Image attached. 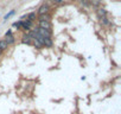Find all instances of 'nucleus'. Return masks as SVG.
Instances as JSON below:
<instances>
[{
  "mask_svg": "<svg viewBox=\"0 0 121 114\" xmlns=\"http://www.w3.org/2000/svg\"><path fill=\"white\" fill-rule=\"evenodd\" d=\"M35 32L38 33L39 36H42L43 38H51V32L48 31V30H44V29H39V27H38V30L35 31Z\"/></svg>",
  "mask_w": 121,
  "mask_h": 114,
  "instance_id": "f257e3e1",
  "label": "nucleus"
},
{
  "mask_svg": "<svg viewBox=\"0 0 121 114\" xmlns=\"http://www.w3.org/2000/svg\"><path fill=\"white\" fill-rule=\"evenodd\" d=\"M38 26H39V29H44L48 31L51 30V24H50V22H46V20H39Z\"/></svg>",
  "mask_w": 121,
  "mask_h": 114,
  "instance_id": "f03ea898",
  "label": "nucleus"
},
{
  "mask_svg": "<svg viewBox=\"0 0 121 114\" xmlns=\"http://www.w3.org/2000/svg\"><path fill=\"white\" fill-rule=\"evenodd\" d=\"M49 11H50V7H49L48 5H42V6L39 7V10H38V14H39V16L48 14V13H49Z\"/></svg>",
  "mask_w": 121,
  "mask_h": 114,
  "instance_id": "7ed1b4c3",
  "label": "nucleus"
},
{
  "mask_svg": "<svg viewBox=\"0 0 121 114\" xmlns=\"http://www.w3.org/2000/svg\"><path fill=\"white\" fill-rule=\"evenodd\" d=\"M31 26H32V22H30V20H27V19H26V22H22V27H23V30L29 31V30L31 29Z\"/></svg>",
  "mask_w": 121,
  "mask_h": 114,
  "instance_id": "20e7f679",
  "label": "nucleus"
},
{
  "mask_svg": "<svg viewBox=\"0 0 121 114\" xmlns=\"http://www.w3.org/2000/svg\"><path fill=\"white\" fill-rule=\"evenodd\" d=\"M22 42H23L24 44H29V45H30V44H32V38H31L29 35H24Z\"/></svg>",
  "mask_w": 121,
  "mask_h": 114,
  "instance_id": "39448f33",
  "label": "nucleus"
},
{
  "mask_svg": "<svg viewBox=\"0 0 121 114\" xmlns=\"http://www.w3.org/2000/svg\"><path fill=\"white\" fill-rule=\"evenodd\" d=\"M4 40H5L9 45H11V44H13V43H14V40H16V39H14V37H13L12 35H10V36H5V39H4Z\"/></svg>",
  "mask_w": 121,
  "mask_h": 114,
  "instance_id": "423d86ee",
  "label": "nucleus"
},
{
  "mask_svg": "<svg viewBox=\"0 0 121 114\" xmlns=\"http://www.w3.org/2000/svg\"><path fill=\"white\" fill-rule=\"evenodd\" d=\"M7 48H9V44L4 40V39H1L0 40V51H4V50H7Z\"/></svg>",
  "mask_w": 121,
  "mask_h": 114,
  "instance_id": "0eeeda50",
  "label": "nucleus"
},
{
  "mask_svg": "<svg viewBox=\"0 0 121 114\" xmlns=\"http://www.w3.org/2000/svg\"><path fill=\"white\" fill-rule=\"evenodd\" d=\"M96 13H97V16H99L100 19H102V18L106 17V10H103V9H99V10L96 11Z\"/></svg>",
  "mask_w": 121,
  "mask_h": 114,
  "instance_id": "6e6552de",
  "label": "nucleus"
},
{
  "mask_svg": "<svg viewBox=\"0 0 121 114\" xmlns=\"http://www.w3.org/2000/svg\"><path fill=\"white\" fill-rule=\"evenodd\" d=\"M52 46V39L51 38H44V44H43V46Z\"/></svg>",
  "mask_w": 121,
  "mask_h": 114,
  "instance_id": "1a4fd4ad",
  "label": "nucleus"
},
{
  "mask_svg": "<svg viewBox=\"0 0 121 114\" xmlns=\"http://www.w3.org/2000/svg\"><path fill=\"white\" fill-rule=\"evenodd\" d=\"M39 20H46V22H50V16H49V13H48V14L39 16Z\"/></svg>",
  "mask_w": 121,
  "mask_h": 114,
  "instance_id": "9d476101",
  "label": "nucleus"
},
{
  "mask_svg": "<svg viewBox=\"0 0 121 114\" xmlns=\"http://www.w3.org/2000/svg\"><path fill=\"white\" fill-rule=\"evenodd\" d=\"M13 14H14V10H11V11H10V12H9V13H7L5 17H4V20L6 22V20H7V19H9L11 16H13Z\"/></svg>",
  "mask_w": 121,
  "mask_h": 114,
  "instance_id": "9b49d317",
  "label": "nucleus"
},
{
  "mask_svg": "<svg viewBox=\"0 0 121 114\" xmlns=\"http://www.w3.org/2000/svg\"><path fill=\"white\" fill-rule=\"evenodd\" d=\"M32 39H33V45H35L36 48H38V49H40V48L43 46V45H42V44H40V43H39V42H38V40H37L36 38H32Z\"/></svg>",
  "mask_w": 121,
  "mask_h": 114,
  "instance_id": "f8f14e48",
  "label": "nucleus"
},
{
  "mask_svg": "<svg viewBox=\"0 0 121 114\" xmlns=\"http://www.w3.org/2000/svg\"><path fill=\"white\" fill-rule=\"evenodd\" d=\"M35 18H36V12H32V13H30L27 16V20H30V22H32Z\"/></svg>",
  "mask_w": 121,
  "mask_h": 114,
  "instance_id": "ddd939ff",
  "label": "nucleus"
},
{
  "mask_svg": "<svg viewBox=\"0 0 121 114\" xmlns=\"http://www.w3.org/2000/svg\"><path fill=\"white\" fill-rule=\"evenodd\" d=\"M52 3H53L55 5H60V4L64 3V0H52Z\"/></svg>",
  "mask_w": 121,
  "mask_h": 114,
  "instance_id": "4468645a",
  "label": "nucleus"
},
{
  "mask_svg": "<svg viewBox=\"0 0 121 114\" xmlns=\"http://www.w3.org/2000/svg\"><path fill=\"white\" fill-rule=\"evenodd\" d=\"M13 26H14V27H17V29H20V27H22V22L14 23V24H13Z\"/></svg>",
  "mask_w": 121,
  "mask_h": 114,
  "instance_id": "2eb2a0df",
  "label": "nucleus"
},
{
  "mask_svg": "<svg viewBox=\"0 0 121 114\" xmlns=\"http://www.w3.org/2000/svg\"><path fill=\"white\" fill-rule=\"evenodd\" d=\"M0 55H1V51H0Z\"/></svg>",
  "mask_w": 121,
  "mask_h": 114,
  "instance_id": "dca6fc26",
  "label": "nucleus"
}]
</instances>
